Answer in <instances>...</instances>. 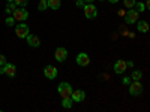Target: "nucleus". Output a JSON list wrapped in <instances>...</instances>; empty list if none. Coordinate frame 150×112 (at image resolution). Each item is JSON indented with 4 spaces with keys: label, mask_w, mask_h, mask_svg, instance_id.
I'll return each instance as SVG.
<instances>
[{
    "label": "nucleus",
    "mask_w": 150,
    "mask_h": 112,
    "mask_svg": "<svg viewBox=\"0 0 150 112\" xmlns=\"http://www.w3.org/2000/svg\"><path fill=\"white\" fill-rule=\"evenodd\" d=\"M57 93L60 94L62 99L71 97V94H72V85L69 82H60L59 87H57Z\"/></svg>",
    "instance_id": "nucleus-1"
},
{
    "label": "nucleus",
    "mask_w": 150,
    "mask_h": 112,
    "mask_svg": "<svg viewBox=\"0 0 150 112\" xmlns=\"http://www.w3.org/2000/svg\"><path fill=\"white\" fill-rule=\"evenodd\" d=\"M83 9H84V17H86L87 20H93V18L98 17V8H96L93 3H87V5H84Z\"/></svg>",
    "instance_id": "nucleus-2"
},
{
    "label": "nucleus",
    "mask_w": 150,
    "mask_h": 112,
    "mask_svg": "<svg viewBox=\"0 0 150 112\" xmlns=\"http://www.w3.org/2000/svg\"><path fill=\"white\" fill-rule=\"evenodd\" d=\"M140 18V12H137L134 8L132 9H128V12L125 14V22L126 24H135Z\"/></svg>",
    "instance_id": "nucleus-3"
},
{
    "label": "nucleus",
    "mask_w": 150,
    "mask_h": 112,
    "mask_svg": "<svg viewBox=\"0 0 150 112\" xmlns=\"http://www.w3.org/2000/svg\"><path fill=\"white\" fill-rule=\"evenodd\" d=\"M12 17L15 18V21L23 22V21H26V20L29 18V10H27L26 8H17L15 12L12 14Z\"/></svg>",
    "instance_id": "nucleus-4"
},
{
    "label": "nucleus",
    "mask_w": 150,
    "mask_h": 112,
    "mask_svg": "<svg viewBox=\"0 0 150 112\" xmlns=\"http://www.w3.org/2000/svg\"><path fill=\"white\" fill-rule=\"evenodd\" d=\"M129 94L137 97L143 94V84L140 81H134L132 84H129Z\"/></svg>",
    "instance_id": "nucleus-5"
},
{
    "label": "nucleus",
    "mask_w": 150,
    "mask_h": 112,
    "mask_svg": "<svg viewBox=\"0 0 150 112\" xmlns=\"http://www.w3.org/2000/svg\"><path fill=\"white\" fill-rule=\"evenodd\" d=\"M15 34L18 36V37H21V39H26L27 37V34H29V26L26 22H20L18 26L15 27Z\"/></svg>",
    "instance_id": "nucleus-6"
},
{
    "label": "nucleus",
    "mask_w": 150,
    "mask_h": 112,
    "mask_svg": "<svg viewBox=\"0 0 150 112\" xmlns=\"http://www.w3.org/2000/svg\"><path fill=\"white\" fill-rule=\"evenodd\" d=\"M75 61H77V64L81 66V67H86L90 64V57L87 52H80L77 57H75Z\"/></svg>",
    "instance_id": "nucleus-7"
},
{
    "label": "nucleus",
    "mask_w": 150,
    "mask_h": 112,
    "mask_svg": "<svg viewBox=\"0 0 150 112\" xmlns=\"http://www.w3.org/2000/svg\"><path fill=\"white\" fill-rule=\"evenodd\" d=\"M54 58L59 61V63H63V61H66L68 58V49L63 48V46H59L56 49V52H54Z\"/></svg>",
    "instance_id": "nucleus-8"
},
{
    "label": "nucleus",
    "mask_w": 150,
    "mask_h": 112,
    "mask_svg": "<svg viewBox=\"0 0 150 112\" xmlns=\"http://www.w3.org/2000/svg\"><path fill=\"white\" fill-rule=\"evenodd\" d=\"M44 75H45V78L48 79H56L57 78V67L53 66V64H48L44 67Z\"/></svg>",
    "instance_id": "nucleus-9"
},
{
    "label": "nucleus",
    "mask_w": 150,
    "mask_h": 112,
    "mask_svg": "<svg viewBox=\"0 0 150 112\" xmlns=\"http://www.w3.org/2000/svg\"><path fill=\"white\" fill-rule=\"evenodd\" d=\"M71 99H72V102H77V103H81L83 100H86V93H84L83 90H72Z\"/></svg>",
    "instance_id": "nucleus-10"
},
{
    "label": "nucleus",
    "mask_w": 150,
    "mask_h": 112,
    "mask_svg": "<svg viewBox=\"0 0 150 112\" xmlns=\"http://www.w3.org/2000/svg\"><path fill=\"white\" fill-rule=\"evenodd\" d=\"M15 73H17V67H15V64L6 63V64L3 66V75H6V76H9V78H14V76H15Z\"/></svg>",
    "instance_id": "nucleus-11"
},
{
    "label": "nucleus",
    "mask_w": 150,
    "mask_h": 112,
    "mask_svg": "<svg viewBox=\"0 0 150 112\" xmlns=\"http://www.w3.org/2000/svg\"><path fill=\"white\" fill-rule=\"evenodd\" d=\"M126 69H128V66H126V61H125V60H120L119 58L116 63H114V72L119 73V75L125 73V72H126Z\"/></svg>",
    "instance_id": "nucleus-12"
},
{
    "label": "nucleus",
    "mask_w": 150,
    "mask_h": 112,
    "mask_svg": "<svg viewBox=\"0 0 150 112\" xmlns=\"http://www.w3.org/2000/svg\"><path fill=\"white\" fill-rule=\"evenodd\" d=\"M27 43H29V46H32V48H38L41 45V39H39V36H36V34H27Z\"/></svg>",
    "instance_id": "nucleus-13"
},
{
    "label": "nucleus",
    "mask_w": 150,
    "mask_h": 112,
    "mask_svg": "<svg viewBox=\"0 0 150 112\" xmlns=\"http://www.w3.org/2000/svg\"><path fill=\"white\" fill-rule=\"evenodd\" d=\"M137 30H138L140 33H147L149 32V22L144 21V20H138L137 21Z\"/></svg>",
    "instance_id": "nucleus-14"
},
{
    "label": "nucleus",
    "mask_w": 150,
    "mask_h": 112,
    "mask_svg": "<svg viewBox=\"0 0 150 112\" xmlns=\"http://www.w3.org/2000/svg\"><path fill=\"white\" fill-rule=\"evenodd\" d=\"M47 3H48V8H51L53 10H57V9H60V6H62L60 0H47Z\"/></svg>",
    "instance_id": "nucleus-15"
},
{
    "label": "nucleus",
    "mask_w": 150,
    "mask_h": 112,
    "mask_svg": "<svg viewBox=\"0 0 150 112\" xmlns=\"http://www.w3.org/2000/svg\"><path fill=\"white\" fill-rule=\"evenodd\" d=\"M72 103H74V102H72L71 97H65L63 100H62V106H63L65 109H71V108H72Z\"/></svg>",
    "instance_id": "nucleus-16"
},
{
    "label": "nucleus",
    "mask_w": 150,
    "mask_h": 112,
    "mask_svg": "<svg viewBox=\"0 0 150 112\" xmlns=\"http://www.w3.org/2000/svg\"><path fill=\"white\" fill-rule=\"evenodd\" d=\"M15 9H17V5H15L14 2H12V3H8V6H6L5 12H6L8 15H12V14H14V12H15Z\"/></svg>",
    "instance_id": "nucleus-17"
},
{
    "label": "nucleus",
    "mask_w": 150,
    "mask_h": 112,
    "mask_svg": "<svg viewBox=\"0 0 150 112\" xmlns=\"http://www.w3.org/2000/svg\"><path fill=\"white\" fill-rule=\"evenodd\" d=\"M134 9L137 10V12H144L146 10V3H143V2H135V6H134Z\"/></svg>",
    "instance_id": "nucleus-18"
},
{
    "label": "nucleus",
    "mask_w": 150,
    "mask_h": 112,
    "mask_svg": "<svg viewBox=\"0 0 150 112\" xmlns=\"http://www.w3.org/2000/svg\"><path fill=\"white\" fill-rule=\"evenodd\" d=\"M141 78H143V72L141 70H134L132 75H131V79H134V81H140Z\"/></svg>",
    "instance_id": "nucleus-19"
},
{
    "label": "nucleus",
    "mask_w": 150,
    "mask_h": 112,
    "mask_svg": "<svg viewBox=\"0 0 150 112\" xmlns=\"http://www.w3.org/2000/svg\"><path fill=\"white\" fill-rule=\"evenodd\" d=\"M135 2H137V0H123V5H125L126 9H132L135 6Z\"/></svg>",
    "instance_id": "nucleus-20"
},
{
    "label": "nucleus",
    "mask_w": 150,
    "mask_h": 112,
    "mask_svg": "<svg viewBox=\"0 0 150 112\" xmlns=\"http://www.w3.org/2000/svg\"><path fill=\"white\" fill-rule=\"evenodd\" d=\"M47 8H48V3H47V0H41V2H39V5H38V10L44 12V10H45Z\"/></svg>",
    "instance_id": "nucleus-21"
},
{
    "label": "nucleus",
    "mask_w": 150,
    "mask_h": 112,
    "mask_svg": "<svg viewBox=\"0 0 150 112\" xmlns=\"http://www.w3.org/2000/svg\"><path fill=\"white\" fill-rule=\"evenodd\" d=\"M5 22H6V26H9V27H11V26H14V24H15V18L12 17V15H9V17L5 20Z\"/></svg>",
    "instance_id": "nucleus-22"
},
{
    "label": "nucleus",
    "mask_w": 150,
    "mask_h": 112,
    "mask_svg": "<svg viewBox=\"0 0 150 112\" xmlns=\"http://www.w3.org/2000/svg\"><path fill=\"white\" fill-rule=\"evenodd\" d=\"M14 3H15L17 6H20V8H26L27 0H14Z\"/></svg>",
    "instance_id": "nucleus-23"
},
{
    "label": "nucleus",
    "mask_w": 150,
    "mask_h": 112,
    "mask_svg": "<svg viewBox=\"0 0 150 112\" xmlns=\"http://www.w3.org/2000/svg\"><path fill=\"white\" fill-rule=\"evenodd\" d=\"M122 84L123 85H129L131 84V76H123L122 78Z\"/></svg>",
    "instance_id": "nucleus-24"
},
{
    "label": "nucleus",
    "mask_w": 150,
    "mask_h": 112,
    "mask_svg": "<svg viewBox=\"0 0 150 112\" xmlns=\"http://www.w3.org/2000/svg\"><path fill=\"white\" fill-rule=\"evenodd\" d=\"M8 63V61H6V57L5 55H0V66H5Z\"/></svg>",
    "instance_id": "nucleus-25"
},
{
    "label": "nucleus",
    "mask_w": 150,
    "mask_h": 112,
    "mask_svg": "<svg viewBox=\"0 0 150 112\" xmlns=\"http://www.w3.org/2000/svg\"><path fill=\"white\" fill-rule=\"evenodd\" d=\"M75 5H77V8H83V6L86 5V2H84V0H77V2H75Z\"/></svg>",
    "instance_id": "nucleus-26"
},
{
    "label": "nucleus",
    "mask_w": 150,
    "mask_h": 112,
    "mask_svg": "<svg viewBox=\"0 0 150 112\" xmlns=\"http://www.w3.org/2000/svg\"><path fill=\"white\" fill-rule=\"evenodd\" d=\"M126 66H128V67H134V63H132L131 60H128V61H126Z\"/></svg>",
    "instance_id": "nucleus-27"
},
{
    "label": "nucleus",
    "mask_w": 150,
    "mask_h": 112,
    "mask_svg": "<svg viewBox=\"0 0 150 112\" xmlns=\"http://www.w3.org/2000/svg\"><path fill=\"white\" fill-rule=\"evenodd\" d=\"M108 2L112 3V5H117V3H119V0H108Z\"/></svg>",
    "instance_id": "nucleus-28"
},
{
    "label": "nucleus",
    "mask_w": 150,
    "mask_h": 112,
    "mask_svg": "<svg viewBox=\"0 0 150 112\" xmlns=\"http://www.w3.org/2000/svg\"><path fill=\"white\" fill-rule=\"evenodd\" d=\"M84 2H86V3H93L95 0H84Z\"/></svg>",
    "instance_id": "nucleus-29"
},
{
    "label": "nucleus",
    "mask_w": 150,
    "mask_h": 112,
    "mask_svg": "<svg viewBox=\"0 0 150 112\" xmlns=\"http://www.w3.org/2000/svg\"><path fill=\"white\" fill-rule=\"evenodd\" d=\"M12 2H14V0H8V3H12Z\"/></svg>",
    "instance_id": "nucleus-30"
},
{
    "label": "nucleus",
    "mask_w": 150,
    "mask_h": 112,
    "mask_svg": "<svg viewBox=\"0 0 150 112\" xmlns=\"http://www.w3.org/2000/svg\"><path fill=\"white\" fill-rule=\"evenodd\" d=\"M99 2H105V0H99Z\"/></svg>",
    "instance_id": "nucleus-31"
},
{
    "label": "nucleus",
    "mask_w": 150,
    "mask_h": 112,
    "mask_svg": "<svg viewBox=\"0 0 150 112\" xmlns=\"http://www.w3.org/2000/svg\"><path fill=\"white\" fill-rule=\"evenodd\" d=\"M146 2H147V0H146Z\"/></svg>",
    "instance_id": "nucleus-32"
}]
</instances>
